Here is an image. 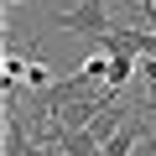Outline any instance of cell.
Here are the masks:
<instances>
[{
  "instance_id": "6da1fadb",
  "label": "cell",
  "mask_w": 156,
  "mask_h": 156,
  "mask_svg": "<svg viewBox=\"0 0 156 156\" xmlns=\"http://www.w3.org/2000/svg\"><path fill=\"white\" fill-rule=\"evenodd\" d=\"M52 26H62V31H73V37H89V42H99V37L115 31L104 0H78V5H68V11H52Z\"/></svg>"
},
{
  "instance_id": "7a4b0ae2",
  "label": "cell",
  "mask_w": 156,
  "mask_h": 156,
  "mask_svg": "<svg viewBox=\"0 0 156 156\" xmlns=\"http://www.w3.org/2000/svg\"><path fill=\"white\" fill-rule=\"evenodd\" d=\"M120 115H125V109H120V104H104V109H99V120H94V125H89V135H94V140H99V146H104V140H109V135H115V130H120V125H125V120H120Z\"/></svg>"
},
{
  "instance_id": "3957f363",
  "label": "cell",
  "mask_w": 156,
  "mask_h": 156,
  "mask_svg": "<svg viewBox=\"0 0 156 156\" xmlns=\"http://www.w3.org/2000/svg\"><path fill=\"white\" fill-rule=\"evenodd\" d=\"M140 78H146V99H156V57H140Z\"/></svg>"
},
{
  "instance_id": "277c9868",
  "label": "cell",
  "mask_w": 156,
  "mask_h": 156,
  "mask_svg": "<svg viewBox=\"0 0 156 156\" xmlns=\"http://www.w3.org/2000/svg\"><path fill=\"white\" fill-rule=\"evenodd\" d=\"M135 156H156V135H146V140L135 146Z\"/></svg>"
},
{
  "instance_id": "5b68a950",
  "label": "cell",
  "mask_w": 156,
  "mask_h": 156,
  "mask_svg": "<svg viewBox=\"0 0 156 156\" xmlns=\"http://www.w3.org/2000/svg\"><path fill=\"white\" fill-rule=\"evenodd\" d=\"M11 5H26V0H5V11H11Z\"/></svg>"
},
{
  "instance_id": "8992f818",
  "label": "cell",
  "mask_w": 156,
  "mask_h": 156,
  "mask_svg": "<svg viewBox=\"0 0 156 156\" xmlns=\"http://www.w3.org/2000/svg\"><path fill=\"white\" fill-rule=\"evenodd\" d=\"M146 109H156V99H146Z\"/></svg>"
}]
</instances>
